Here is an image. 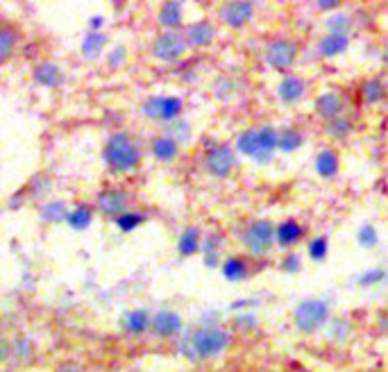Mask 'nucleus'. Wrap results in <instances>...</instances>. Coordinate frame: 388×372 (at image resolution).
Here are the masks:
<instances>
[{"label":"nucleus","mask_w":388,"mask_h":372,"mask_svg":"<svg viewBox=\"0 0 388 372\" xmlns=\"http://www.w3.org/2000/svg\"><path fill=\"white\" fill-rule=\"evenodd\" d=\"M302 145V134L295 127H282L277 130V150L282 152H293Z\"/></svg>","instance_id":"obj_19"},{"label":"nucleus","mask_w":388,"mask_h":372,"mask_svg":"<svg viewBox=\"0 0 388 372\" xmlns=\"http://www.w3.org/2000/svg\"><path fill=\"white\" fill-rule=\"evenodd\" d=\"M125 54H128V50H125L123 45H116V48L112 50V54H110V66L112 68H119L121 64L125 61Z\"/></svg>","instance_id":"obj_40"},{"label":"nucleus","mask_w":388,"mask_h":372,"mask_svg":"<svg viewBox=\"0 0 388 372\" xmlns=\"http://www.w3.org/2000/svg\"><path fill=\"white\" fill-rule=\"evenodd\" d=\"M182 114V100L175 96H152L143 103V116L150 121L173 123Z\"/></svg>","instance_id":"obj_6"},{"label":"nucleus","mask_w":388,"mask_h":372,"mask_svg":"<svg viewBox=\"0 0 388 372\" xmlns=\"http://www.w3.org/2000/svg\"><path fill=\"white\" fill-rule=\"evenodd\" d=\"M150 322H152V315L146 311V308H137V311H130L128 315H125L123 327H125V332L128 334L139 336V334L150 329Z\"/></svg>","instance_id":"obj_17"},{"label":"nucleus","mask_w":388,"mask_h":372,"mask_svg":"<svg viewBox=\"0 0 388 372\" xmlns=\"http://www.w3.org/2000/svg\"><path fill=\"white\" fill-rule=\"evenodd\" d=\"M282 270L284 272H297L300 270V257H297V254H288V257L282 261Z\"/></svg>","instance_id":"obj_41"},{"label":"nucleus","mask_w":388,"mask_h":372,"mask_svg":"<svg viewBox=\"0 0 388 372\" xmlns=\"http://www.w3.org/2000/svg\"><path fill=\"white\" fill-rule=\"evenodd\" d=\"M186 39H182L177 32H164L159 34L155 43H152V54L161 61H175L184 54Z\"/></svg>","instance_id":"obj_7"},{"label":"nucleus","mask_w":388,"mask_h":372,"mask_svg":"<svg viewBox=\"0 0 388 372\" xmlns=\"http://www.w3.org/2000/svg\"><path fill=\"white\" fill-rule=\"evenodd\" d=\"M12 354H14V348H12V345H10V343H7L5 338H3V336H0V363H3V361H7V359H10V357H12Z\"/></svg>","instance_id":"obj_43"},{"label":"nucleus","mask_w":388,"mask_h":372,"mask_svg":"<svg viewBox=\"0 0 388 372\" xmlns=\"http://www.w3.org/2000/svg\"><path fill=\"white\" fill-rule=\"evenodd\" d=\"M352 332V325L345 320V318H336V320L331 322V332H329V338L331 341H345Z\"/></svg>","instance_id":"obj_34"},{"label":"nucleus","mask_w":388,"mask_h":372,"mask_svg":"<svg viewBox=\"0 0 388 372\" xmlns=\"http://www.w3.org/2000/svg\"><path fill=\"white\" fill-rule=\"evenodd\" d=\"M216 36V30L211 23L200 21V23H191L186 27V43L195 45V48H202V45H209Z\"/></svg>","instance_id":"obj_15"},{"label":"nucleus","mask_w":388,"mask_h":372,"mask_svg":"<svg viewBox=\"0 0 388 372\" xmlns=\"http://www.w3.org/2000/svg\"><path fill=\"white\" fill-rule=\"evenodd\" d=\"M146 221V218H143L141 214H132V211H128V214H123L121 218H116V225H119V230H123V232H132V230H137V227Z\"/></svg>","instance_id":"obj_33"},{"label":"nucleus","mask_w":388,"mask_h":372,"mask_svg":"<svg viewBox=\"0 0 388 372\" xmlns=\"http://www.w3.org/2000/svg\"><path fill=\"white\" fill-rule=\"evenodd\" d=\"M361 96H364V100L368 105H377L379 100H384L386 89L379 80H368L364 84V91H361Z\"/></svg>","instance_id":"obj_29"},{"label":"nucleus","mask_w":388,"mask_h":372,"mask_svg":"<svg viewBox=\"0 0 388 372\" xmlns=\"http://www.w3.org/2000/svg\"><path fill=\"white\" fill-rule=\"evenodd\" d=\"M152 154L159 161H173L177 157V143L170 139V136H157L152 141Z\"/></svg>","instance_id":"obj_22"},{"label":"nucleus","mask_w":388,"mask_h":372,"mask_svg":"<svg viewBox=\"0 0 388 372\" xmlns=\"http://www.w3.org/2000/svg\"><path fill=\"white\" fill-rule=\"evenodd\" d=\"M237 325L239 327H243V329H246V327H255L257 325V320L252 315H248V313H243V315H239L237 318Z\"/></svg>","instance_id":"obj_44"},{"label":"nucleus","mask_w":388,"mask_h":372,"mask_svg":"<svg viewBox=\"0 0 388 372\" xmlns=\"http://www.w3.org/2000/svg\"><path fill=\"white\" fill-rule=\"evenodd\" d=\"M243 245H246L248 252L255 254V257H264V254H268L275 245V227L268 221L252 223L246 230V234H243Z\"/></svg>","instance_id":"obj_5"},{"label":"nucleus","mask_w":388,"mask_h":372,"mask_svg":"<svg viewBox=\"0 0 388 372\" xmlns=\"http://www.w3.org/2000/svg\"><path fill=\"white\" fill-rule=\"evenodd\" d=\"M14 354H19V357H23L25 361H28L32 354H34V348H32V343L28 338H21L19 343L14 345Z\"/></svg>","instance_id":"obj_39"},{"label":"nucleus","mask_w":388,"mask_h":372,"mask_svg":"<svg viewBox=\"0 0 388 372\" xmlns=\"http://www.w3.org/2000/svg\"><path fill=\"white\" fill-rule=\"evenodd\" d=\"M150 327L157 336H161V338H170V336L182 332V318L175 311H159L152 315Z\"/></svg>","instance_id":"obj_11"},{"label":"nucleus","mask_w":388,"mask_h":372,"mask_svg":"<svg viewBox=\"0 0 388 372\" xmlns=\"http://www.w3.org/2000/svg\"><path fill=\"white\" fill-rule=\"evenodd\" d=\"M300 236H302V227L297 225L295 221H286V223H282L275 230V241L279 245H284V248L297 243V241H300Z\"/></svg>","instance_id":"obj_20"},{"label":"nucleus","mask_w":388,"mask_h":372,"mask_svg":"<svg viewBox=\"0 0 388 372\" xmlns=\"http://www.w3.org/2000/svg\"><path fill=\"white\" fill-rule=\"evenodd\" d=\"M264 57H266L268 66H273L277 70H284L288 66H293V61L297 57V48H295V43H291V41L277 39L273 43H268Z\"/></svg>","instance_id":"obj_9"},{"label":"nucleus","mask_w":388,"mask_h":372,"mask_svg":"<svg viewBox=\"0 0 388 372\" xmlns=\"http://www.w3.org/2000/svg\"><path fill=\"white\" fill-rule=\"evenodd\" d=\"M91 218H94L91 207H87V204H77L75 209H70V211H68L66 223H68L70 227H73V230L82 232V230H87L89 225H91Z\"/></svg>","instance_id":"obj_24"},{"label":"nucleus","mask_w":388,"mask_h":372,"mask_svg":"<svg viewBox=\"0 0 388 372\" xmlns=\"http://www.w3.org/2000/svg\"><path fill=\"white\" fill-rule=\"evenodd\" d=\"M336 5H338L336 0H320V3H318V7H320V9H334Z\"/></svg>","instance_id":"obj_45"},{"label":"nucleus","mask_w":388,"mask_h":372,"mask_svg":"<svg viewBox=\"0 0 388 372\" xmlns=\"http://www.w3.org/2000/svg\"><path fill=\"white\" fill-rule=\"evenodd\" d=\"M168 136L177 143V141H186L188 136H191V132H188V125H186V123L173 121V127H170V134H168Z\"/></svg>","instance_id":"obj_38"},{"label":"nucleus","mask_w":388,"mask_h":372,"mask_svg":"<svg viewBox=\"0 0 388 372\" xmlns=\"http://www.w3.org/2000/svg\"><path fill=\"white\" fill-rule=\"evenodd\" d=\"M223 275L227 277L230 281H239V279H246L248 277V266L243 263V259L239 257H232L223 263Z\"/></svg>","instance_id":"obj_28"},{"label":"nucleus","mask_w":388,"mask_h":372,"mask_svg":"<svg viewBox=\"0 0 388 372\" xmlns=\"http://www.w3.org/2000/svg\"><path fill=\"white\" fill-rule=\"evenodd\" d=\"M105 36L100 32H89L84 36V41H82V54L89 59H98L100 57V52L105 48Z\"/></svg>","instance_id":"obj_27"},{"label":"nucleus","mask_w":388,"mask_h":372,"mask_svg":"<svg viewBox=\"0 0 388 372\" xmlns=\"http://www.w3.org/2000/svg\"><path fill=\"white\" fill-rule=\"evenodd\" d=\"M237 148L252 157L257 163H270L273 154L277 150V130L273 127H255V130H246L237 139Z\"/></svg>","instance_id":"obj_1"},{"label":"nucleus","mask_w":388,"mask_h":372,"mask_svg":"<svg viewBox=\"0 0 388 372\" xmlns=\"http://www.w3.org/2000/svg\"><path fill=\"white\" fill-rule=\"evenodd\" d=\"M34 82L41 87H48V89H55L59 87L61 82H64V73L57 66V64L52 61H43L39 64L37 68H34Z\"/></svg>","instance_id":"obj_14"},{"label":"nucleus","mask_w":388,"mask_h":372,"mask_svg":"<svg viewBox=\"0 0 388 372\" xmlns=\"http://www.w3.org/2000/svg\"><path fill=\"white\" fill-rule=\"evenodd\" d=\"M177 250L182 257H191L197 250H200V232L195 230V227H186L179 236V243H177Z\"/></svg>","instance_id":"obj_23"},{"label":"nucleus","mask_w":388,"mask_h":372,"mask_svg":"<svg viewBox=\"0 0 388 372\" xmlns=\"http://www.w3.org/2000/svg\"><path fill=\"white\" fill-rule=\"evenodd\" d=\"M359 243L364 245V248H373V245H377V230L370 225H364L359 230Z\"/></svg>","instance_id":"obj_37"},{"label":"nucleus","mask_w":388,"mask_h":372,"mask_svg":"<svg viewBox=\"0 0 388 372\" xmlns=\"http://www.w3.org/2000/svg\"><path fill=\"white\" fill-rule=\"evenodd\" d=\"M252 14H255V7H252V3H227L223 7V12H221L223 21L227 23L230 27H234V30L246 25L252 18Z\"/></svg>","instance_id":"obj_12"},{"label":"nucleus","mask_w":388,"mask_h":372,"mask_svg":"<svg viewBox=\"0 0 388 372\" xmlns=\"http://www.w3.org/2000/svg\"><path fill=\"white\" fill-rule=\"evenodd\" d=\"M315 114H318L322 121H334V118H338L341 112H343V100L338 94H322L318 96V100H315Z\"/></svg>","instance_id":"obj_13"},{"label":"nucleus","mask_w":388,"mask_h":372,"mask_svg":"<svg viewBox=\"0 0 388 372\" xmlns=\"http://www.w3.org/2000/svg\"><path fill=\"white\" fill-rule=\"evenodd\" d=\"M204 166L214 177H221V179L230 177V172L234 168V150L230 145H214V148L207 152Z\"/></svg>","instance_id":"obj_8"},{"label":"nucleus","mask_w":388,"mask_h":372,"mask_svg":"<svg viewBox=\"0 0 388 372\" xmlns=\"http://www.w3.org/2000/svg\"><path fill=\"white\" fill-rule=\"evenodd\" d=\"M384 61H386V66H388V48L384 50Z\"/></svg>","instance_id":"obj_48"},{"label":"nucleus","mask_w":388,"mask_h":372,"mask_svg":"<svg viewBox=\"0 0 388 372\" xmlns=\"http://www.w3.org/2000/svg\"><path fill=\"white\" fill-rule=\"evenodd\" d=\"M103 25V18L100 16H94L91 18V27H94V32H98V27H100Z\"/></svg>","instance_id":"obj_46"},{"label":"nucleus","mask_w":388,"mask_h":372,"mask_svg":"<svg viewBox=\"0 0 388 372\" xmlns=\"http://www.w3.org/2000/svg\"><path fill=\"white\" fill-rule=\"evenodd\" d=\"M218 236H209L204 243V263L207 266H216V259H218Z\"/></svg>","instance_id":"obj_36"},{"label":"nucleus","mask_w":388,"mask_h":372,"mask_svg":"<svg viewBox=\"0 0 388 372\" xmlns=\"http://www.w3.org/2000/svg\"><path fill=\"white\" fill-rule=\"evenodd\" d=\"M16 48V34L10 27H0V61H5Z\"/></svg>","instance_id":"obj_31"},{"label":"nucleus","mask_w":388,"mask_h":372,"mask_svg":"<svg viewBox=\"0 0 388 372\" xmlns=\"http://www.w3.org/2000/svg\"><path fill=\"white\" fill-rule=\"evenodd\" d=\"M348 48V36H336V34H327L322 36L318 43V50L324 57H334V54H341Z\"/></svg>","instance_id":"obj_25"},{"label":"nucleus","mask_w":388,"mask_h":372,"mask_svg":"<svg viewBox=\"0 0 388 372\" xmlns=\"http://www.w3.org/2000/svg\"><path fill=\"white\" fill-rule=\"evenodd\" d=\"M315 170H318V175L329 179L338 172V159L336 154H334L331 150H320L318 157H315Z\"/></svg>","instance_id":"obj_21"},{"label":"nucleus","mask_w":388,"mask_h":372,"mask_svg":"<svg viewBox=\"0 0 388 372\" xmlns=\"http://www.w3.org/2000/svg\"><path fill=\"white\" fill-rule=\"evenodd\" d=\"M41 218H43L46 223H64L66 218H68V207H66V202H61V200H55V202L43 204Z\"/></svg>","instance_id":"obj_26"},{"label":"nucleus","mask_w":388,"mask_h":372,"mask_svg":"<svg viewBox=\"0 0 388 372\" xmlns=\"http://www.w3.org/2000/svg\"><path fill=\"white\" fill-rule=\"evenodd\" d=\"M327 315H329L327 302H322V299H304L293 311V322L302 334H313L327 322Z\"/></svg>","instance_id":"obj_4"},{"label":"nucleus","mask_w":388,"mask_h":372,"mask_svg":"<svg viewBox=\"0 0 388 372\" xmlns=\"http://www.w3.org/2000/svg\"><path fill=\"white\" fill-rule=\"evenodd\" d=\"M98 209L110 218H121L123 214H128V195L123 191L107 188L98 195Z\"/></svg>","instance_id":"obj_10"},{"label":"nucleus","mask_w":388,"mask_h":372,"mask_svg":"<svg viewBox=\"0 0 388 372\" xmlns=\"http://www.w3.org/2000/svg\"><path fill=\"white\" fill-rule=\"evenodd\" d=\"M57 372H80L77 368H73V366H64V368H59Z\"/></svg>","instance_id":"obj_47"},{"label":"nucleus","mask_w":388,"mask_h":372,"mask_svg":"<svg viewBox=\"0 0 388 372\" xmlns=\"http://www.w3.org/2000/svg\"><path fill=\"white\" fill-rule=\"evenodd\" d=\"M277 94H279V98H282V103L295 105L297 100H302V96H304V82L297 75H286L282 82H279Z\"/></svg>","instance_id":"obj_16"},{"label":"nucleus","mask_w":388,"mask_h":372,"mask_svg":"<svg viewBox=\"0 0 388 372\" xmlns=\"http://www.w3.org/2000/svg\"><path fill=\"white\" fill-rule=\"evenodd\" d=\"M350 132H352V125L348 118H343V116L334 118V121L327 123V134L334 136V139H345Z\"/></svg>","instance_id":"obj_32"},{"label":"nucleus","mask_w":388,"mask_h":372,"mask_svg":"<svg viewBox=\"0 0 388 372\" xmlns=\"http://www.w3.org/2000/svg\"><path fill=\"white\" fill-rule=\"evenodd\" d=\"M386 277L384 270H373V272H366L364 277H361V286H368V284H377V281H382Z\"/></svg>","instance_id":"obj_42"},{"label":"nucleus","mask_w":388,"mask_h":372,"mask_svg":"<svg viewBox=\"0 0 388 372\" xmlns=\"http://www.w3.org/2000/svg\"><path fill=\"white\" fill-rule=\"evenodd\" d=\"M230 345V334L221 327H202L182 345L191 359H214Z\"/></svg>","instance_id":"obj_2"},{"label":"nucleus","mask_w":388,"mask_h":372,"mask_svg":"<svg viewBox=\"0 0 388 372\" xmlns=\"http://www.w3.org/2000/svg\"><path fill=\"white\" fill-rule=\"evenodd\" d=\"M327 252H329V243L324 236H320V239H315L309 243V254H311V259L313 261H322L324 257H327Z\"/></svg>","instance_id":"obj_35"},{"label":"nucleus","mask_w":388,"mask_h":372,"mask_svg":"<svg viewBox=\"0 0 388 372\" xmlns=\"http://www.w3.org/2000/svg\"><path fill=\"white\" fill-rule=\"evenodd\" d=\"M182 5L179 3H166L164 7L159 9V23L166 27L168 32L177 30L182 25Z\"/></svg>","instance_id":"obj_18"},{"label":"nucleus","mask_w":388,"mask_h":372,"mask_svg":"<svg viewBox=\"0 0 388 372\" xmlns=\"http://www.w3.org/2000/svg\"><path fill=\"white\" fill-rule=\"evenodd\" d=\"M141 159V152L137 148V143L125 132H116L110 136V141L105 145V161L110 163L114 170L125 172V170H132L134 166L139 163Z\"/></svg>","instance_id":"obj_3"},{"label":"nucleus","mask_w":388,"mask_h":372,"mask_svg":"<svg viewBox=\"0 0 388 372\" xmlns=\"http://www.w3.org/2000/svg\"><path fill=\"white\" fill-rule=\"evenodd\" d=\"M352 18L345 14H338V16H331L327 21V30L329 34H336V36H348L352 32Z\"/></svg>","instance_id":"obj_30"}]
</instances>
